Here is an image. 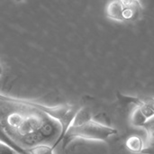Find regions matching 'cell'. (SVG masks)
<instances>
[{"mask_svg": "<svg viewBox=\"0 0 154 154\" xmlns=\"http://www.w3.org/2000/svg\"><path fill=\"white\" fill-rule=\"evenodd\" d=\"M0 125L21 147L51 145L63 138L61 124L21 99L0 94Z\"/></svg>", "mask_w": 154, "mask_h": 154, "instance_id": "obj_1", "label": "cell"}, {"mask_svg": "<svg viewBox=\"0 0 154 154\" xmlns=\"http://www.w3.org/2000/svg\"><path fill=\"white\" fill-rule=\"evenodd\" d=\"M117 134V130L94 120H90L79 126H70L63 136L64 147L72 139H83L89 141H106L109 137Z\"/></svg>", "mask_w": 154, "mask_h": 154, "instance_id": "obj_2", "label": "cell"}, {"mask_svg": "<svg viewBox=\"0 0 154 154\" xmlns=\"http://www.w3.org/2000/svg\"><path fill=\"white\" fill-rule=\"evenodd\" d=\"M125 5L120 0L110 1L106 7V16L114 21L125 22Z\"/></svg>", "mask_w": 154, "mask_h": 154, "instance_id": "obj_3", "label": "cell"}, {"mask_svg": "<svg viewBox=\"0 0 154 154\" xmlns=\"http://www.w3.org/2000/svg\"><path fill=\"white\" fill-rule=\"evenodd\" d=\"M143 127L145 128L147 135L145 141H143V149L141 153L154 154V116L149 119Z\"/></svg>", "mask_w": 154, "mask_h": 154, "instance_id": "obj_4", "label": "cell"}, {"mask_svg": "<svg viewBox=\"0 0 154 154\" xmlns=\"http://www.w3.org/2000/svg\"><path fill=\"white\" fill-rule=\"evenodd\" d=\"M90 120H92V116H91L90 110L88 107H82L76 112L69 127L79 126V125H81Z\"/></svg>", "mask_w": 154, "mask_h": 154, "instance_id": "obj_5", "label": "cell"}, {"mask_svg": "<svg viewBox=\"0 0 154 154\" xmlns=\"http://www.w3.org/2000/svg\"><path fill=\"white\" fill-rule=\"evenodd\" d=\"M0 142L6 144L7 146L11 147L13 150H14L17 153L19 154H29L26 149H23L20 145H18L3 129V127L0 125Z\"/></svg>", "mask_w": 154, "mask_h": 154, "instance_id": "obj_6", "label": "cell"}, {"mask_svg": "<svg viewBox=\"0 0 154 154\" xmlns=\"http://www.w3.org/2000/svg\"><path fill=\"white\" fill-rule=\"evenodd\" d=\"M126 148L132 152L141 153L143 149V141L139 136H132L126 141Z\"/></svg>", "mask_w": 154, "mask_h": 154, "instance_id": "obj_7", "label": "cell"}, {"mask_svg": "<svg viewBox=\"0 0 154 154\" xmlns=\"http://www.w3.org/2000/svg\"><path fill=\"white\" fill-rule=\"evenodd\" d=\"M131 122L134 126H142V127L147 122V119L142 113L139 106H136V108L133 112V115L131 117Z\"/></svg>", "mask_w": 154, "mask_h": 154, "instance_id": "obj_8", "label": "cell"}, {"mask_svg": "<svg viewBox=\"0 0 154 154\" xmlns=\"http://www.w3.org/2000/svg\"><path fill=\"white\" fill-rule=\"evenodd\" d=\"M53 148L54 146L41 144V145H37V146H34L26 150L29 154H54Z\"/></svg>", "mask_w": 154, "mask_h": 154, "instance_id": "obj_9", "label": "cell"}, {"mask_svg": "<svg viewBox=\"0 0 154 154\" xmlns=\"http://www.w3.org/2000/svg\"><path fill=\"white\" fill-rule=\"evenodd\" d=\"M17 152L11 147L0 142V154H16Z\"/></svg>", "mask_w": 154, "mask_h": 154, "instance_id": "obj_10", "label": "cell"}, {"mask_svg": "<svg viewBox=\"0 0 154 154\" xmlns=\"http://www.w3.org/2000/svg\"><path fill=\"white\" fill-rule=\"evenodd\" d=\"M122 2V4L125 6V7H128V6H131L136 3H139L140 0H120Z\"/></svg>", "mask_w": 154, "mask_h": 154, "instance_id": "obj_11", "label": "cell"}, {"mask_svg": "<svg viewBox=\"0 0 154 154\" xmlns=\"http://www.w3.org/2000/svg\"><path fill=\"white\" fill-rule=\"evenodd\" d=\"M3 72H4V68H3L2 63L0 62V76H2V75H3Z\"/></svg>", "mask_w": 154, "mask_h": 154, "instance_id": "obj_12", "label": "cell"}, {"mask_svg": "<svg viewBox=\"0 0 154 154\" xmlns=\"http://www.w3.org/2000/svg\"><path fill=\"white\" fill-rule=\"evenodd\" d=\"M16 154H19V153H16Z\"/></svg>", "mask_w": 154, "mask_h": 154, "instance_id": "obj_13", "label": "cell"}]
</instances>
